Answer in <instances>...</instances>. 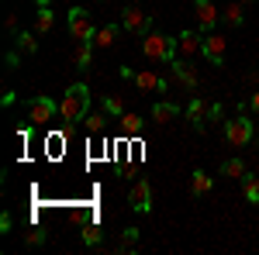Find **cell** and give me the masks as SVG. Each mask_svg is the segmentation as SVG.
I'll use <instances>...</instances> for the list:
<instances>
[{"mask_svg": "<svg viewBox=\"0 0 259 255\" xmlns=\"http://www.w3.org/2000/svg\"><path fill=\"white\" fill-rule=\"evenodd\" d=\"M100 4H107V0H100Z\"/></svg>", "mask_w": 259, "mask_h": 255, "instance_id": "cell-36", "label": "cell"}, {"mask_svg": "<svg viewBox=\"0 0 259 255\" xmlns=\"http://www.w3.org/2000/svg\"><path fill=\"white\" fill-rule=\"evenodd\" d=\"M52 24H56L52 4H38V14H35V31H38V35H45V31H52Z\"/></svg>", "mask_w": 259, "mask_h": 255, "instance_id": "cell-17", "label": "cell"}, {"mask_svg": "<svg viewBox=\"0 0 259 255\" xmlns=\"http://www.w3.org/2000/svg\"><path fill=\"white\" fill-rule=\"evenodd\" d=\"M225 48H228V38L218 35V31H207L204 35V59L211 62V66H225Z\"/></svg>", "mask_w": 259, "mask_h": 255, "instance_id": "cell-8", "label": "cell"}, {"mask_svg": "<svg viewBox=\"0 0 259 255\" xmlns=\"http://www.w3.org/2000/svg\"><path fill=\"white\" fill-rule=\"evenodd\" d=\"M35 35H38V31H21V35H14V38H18V48L24 52V56H35V52H38Z\"/></svg>", "mask_w": 259, "mask_h": 255, "instance_id": "cell-22", "label": "cell"}, {"mask_svg": "<svg viewBox=\"0 0 259 255\" xmlns=\"http://www.w3.org/2000/svg\"><path fill=\"white\" fill-rule=\"evenodd\" d=\"M100 238H104V231H100L97 224H90V228H83V241L94 248V245H100Z\"/></svg>", "mask_w": 259, "mask_h": 255, "instance_id": "cell-28", "label": "cell"}, {"mask_svg": "<svg viewBox=\"0 0 259 255\" xmlns=\"http://www.w3.org/2000/svg\"><path fill=\"white\" fill-rule=\"evenodd\" d=\"M90 56H94V41H76V69H90Z\"/></svg>", "mask_w": 259, "mask_h": 255, "instance_id": "cell-21", "label": "cell"}, {"mask_svg": "<svg viewBox=\"0 0 259 255\" xmlns=\"http://www.w3.org/2000/svg\"><path fill=\"white\" fill-rule=\"evenodd\" d=\"M118 76H121V79H135V73H132L128 66H121V69H118Z\"/></svg>", "mask_w": 259, "mask_h": 255, "instance_id": "cell-31", "label": "cell"}, {"mask_svg": "<svg viewBox=\"0 0 259 255\" xmlns=\"http://www.w3.org/2000/svg\"><path fill=\"white\" fill-rule=\"evenodd\" d=\"M128 4H139V0H128Z\"/></svg>", "mask_w": 259, "mask_h": 255, "instance_id": "cell-35", "label": "cell"}, {"mask_svg": "<svg viewBox=\"0 0 259 255\" xmlns=\"http://www.w3.org/2000/svg\"><path fill=\"white\" fill-rule=\"evenodd\" d=\"M177 52L180 56H200L204 52V31H180L177 35Z\"/></svg>", "mask_w": 259, "mask_h": 255, "instance_id": "cell-9", "label": "cell"}, {"mask_svg": "<svg viewBox=\"0 0 259 255\" xmlns=\"http://www.w3.org/2000/svg\"><path fill=\"white\" fill-rule=\"evenodd\" d=\"M252 135H256V131H252V121L245 118L242 111H239V118L225 121V141H228L232 148H242V145H249V141H252Z\"/></svg>", "mask_w": 259, "mask_h": 255, "instance_id": "cell-4", "label": "cell"}, {"mask_svg": "<svg viewBox=\"0 0 259 255\" xmlns=\"http://www.w3.org/2000/svg\"><path fill=\"white\" fill-rule=\"evenodd\" d=\"M128 203H132L135 214H149V211H152V186H149V179H135V183H132Z\"/></svg>", "mask_w": 259, "mask_h": 255, "instance_id": "cell-7", "label": "cell"}, {"mask_svg": "<svg viewBox=\"0 0 259 255\" xmlns=\"http://www.w3.org/2000/svg\"><path fill=\"white\" fill-rule=\"evenodd\" d=\"M187 121L194 124V131H204V124H207V100H204V97L190 100V107H187Z\"/></svg>", "mask_w": 259, "mask_h": 255, "instance_id": "cell-13", "label": "cell"}, {"mask_svg": "<svg viewBox=\"0 0 259 255\" xmlns=\"http://www.w3.org/2000/svg\"><path fill=\"white\" fill-rule=\"evenodd\" d=\"M225 21H228L232 28H242V21H245V14H242V4H239V0L225 7Z\"/></svg>", "mask_w": 259, "mask_h": 255, "instance_id": "cell-23", "label": "cell"}, {"mask_svg": "<svg viewBox=\"0 0 259 255\" xmlns=\"http://www.w3.org/2000/svg\"><path fill=\"white\" fill-rule=\"evenodd\" d=\"M173 118H180L177 104H169V100H156V104H152V121H156V124H169Z\"/></svg>", "mask_w": 259, "mask_h": 255, "instance_id": "cell-16", "label": "cell"}, {"mask_svg": "<svg viewBox=\"0 0 259 255\" xmlns=\"http://www.w3.org/2000/svg\"><path fill=\"white\" fill-rule=\"evenodd\" d=\"M35 4H52V0H35Z\"/></svg>", "mask_w": 259, "mask_h": 255, "instance_id": "cell-33", "label": "cell"}, {"mask_svg": "<svg viewBox=\"0 0 259 255\" xmlns=\"http://www.w3.org/2000/svg\"><path fill=\"white\" fill-rule=\"evenodd\" d=\"M139 245V228H124L121 231V252H132Z\"/></svg>", "mask_w": 259, "mask_h": 255, "instance_id": "cell-25", "label": "cell"}, {"mask_svg": "<svg viewBox=\"0 0 259 255\" xmlns=\"http://www.w3.org/2000/svg\"><path fill=\"white\" fill-rule=\"evenodd\" d=\"M121 28L132 31V35H145V31H152V14L142 11L139 4H124V11H121Z\"/></svg>", "mask_w": 259, "mask_h": 255, "instance_id": "cell-5", "label": "cell"}, {"mask_svg": "<svg viewBox=\"0 0 259 255\" xmlns=\"http://www.w3.org/2000/svg\"><path fill=\"white\" fill-rule=\"evenodd\" d=\"M24 111H28V121H31L35 128H41V124H49V121L59 114V104L52 97H31L24 104Z\"/></svg>", "mask_w": 259, "mask_h": 255, "instance_id": "cell-6", "label": "cell"}, {"mask_svg": "<svg viewBox=\"0 0 259 255\" xmlns=\"http://www.w3.org/2000/svg\"><path fill=\"white\" fill-rule=\"evenodd\" d=\"M118 121H121V131H124V135H132V138L145 131V121H142L139 114H132V111H124V114H121Z\"/></svg>", "mask_w": 259, "mask_h": 255, "instance_id": "cell-18", "label": "cell"}, {"mask_svg": "<svg viewBox=\"0 0 259 255\" xmlns=\"http://www.w3.org/2000/svg\"><path fill=\"white\" fill-rule=\"evenodd\" d=\"M66 28H69V35H73L76 41H94V31H97L87 7H69V14H66Z\"/></svg>", "mask_w": 259, "mask_h": 255, "instance_id": "cell-3", "label": "cell"}, {"mask_svg": "<svg viewBox=\"0 0 259 255\" xmlns=\"http://www.w3.org/2000/svg\"><path fill=\"white\" fill-rule=\"evenodd\" d=\"M245 173H249V169H245L242 159H228V162L221 166V176H228V179H245Z\"/></svg>", "mask_w": 259, "mask_h": 255, "instance_id": "cell-20", "label": "cell"}, {"mask_svg": "<svg viewBox=\"0 0 259 255\" xmlns=\"http://www.w3.org/2000/svg\"><path fill=\"white\" fill-rule=\"evenodd\" d=\"M221 111H225L221 104H207V121H218V118H221Z\"/></svg>", "mask_w": 259, "mask_h": 255, "instance_id": "cell-29", "label": "cell"}, {"mask_svg": "<svg viewBox=\"0 0 259 255\" xmlns=\"http://www.w3.org/2000/svg\"><path fill=\"white\" fill-rule=\"evenodd\" d=\"M142 52L152 62H173L177 59V38L162 35V31H145L142 35Z\"/></svg>", "mask_w": 259, "mask_h": 255, "instance_id": "cell-2", "label": "cell"}, {"mask_svg": "<svg viewBox=\"0 0 259 255\" xmlns=\"http://www.w3.org/2000/svg\"><path fill=\"white\" fill-rule=\"evenodd\" d=\"M132 83H135V90H139V93H162V90H166V79H159L152 69L135 73V79H132Z\"/></svg>", "mask_w": 259, "mask_h": 255, "instance_id": "cell-10", "label": "cell"}, {"mask_svg": "<svg viewBox=\"0 0 259 255\" xmlns=\"http://www.w3.org/2000/svg\"><path fill=\"white\" fill-rule=\"evenodd\" d=\"M211 190H214V176L204 173V169H194V173H190V193L194 196H207Z\"/></svg>", "mask_w": 259, "mask_h": 255, "instance_id": "cell-14", "label": "cell"}, {"mask_svg": "<svg viewBox=\"0 0 259 255\" xmlns=\"http://www.w3.org/2000/svg\"><path fill=\"white\" fill-rule=\"evenodd\" d=\"M107 118H111L107 111H97V114H87L83 124H87V131H90V135H100V131L107 128Z\"/></svg>", "mask_w": 259, "mask_h": 255, "instance_id": "cell-19", "label": "cell"}, {"mask_svg": "<svg viewBox=\"0 0 259 255\" xmlns=\"http://www.w3.org/2000/svg\"><path fill=\"white\" fill-rule=\"evenodd\" d=\"M169 73H173V79H177V83H183L187 90H197V73H194L190 66H183L180 59L169 62Z\"/></svg>", "mask_w": 259, "mask_h": 255, "instance_id": "cell-15", "label": "cell"}, {"mask_svg": "<svg viewBox=\"0 0 259 255\" xmlns=\"http://www.w3.org/2000/svg\"><path fill=\"white\" fill-rule=\"evenodd\" d=\"M249 107H252V111H256V114H259V90H256V93H252V97H249Z\"/></svg>", "mask_w": 259, "mask_h": 255, "instance_id": "cell-32", "label": "cell"}, {"mask_svg": "<svg viewBox=\"0 0 259 255\" xmlns=\"http://www.w3.org/2000/svg\"><path fill=\"white\" fill-rule=\"evenodd\" d=\"M242 4H256V0H242Z\"/></svg>", "mask_w": 259, "mask_h": 255, "instance_id": "cell-34", "label": "cell"}, {"mask_svg": "<svg viewBox=\"0 0 259 255\" xmlns=\"http://www.w3.org/2000/svg\"><path fill=\"white\" fill-rule=\"evenodd\" d=\"M118 31H124L121 21H118V24H104V28H97V31H94V48H100V52H104V48H114Z\"/></svg>", "mask_w": 259, "mask_h": 255, "instance_id": "cell-12", "label": "cell"}, {"mask_svg": "<svg viewBox=\"0 0 259 255\" xmlns=\"http://www.w3.org/2000/svg\"><path fill=\"white\" fill-rule=\"evenodd\" d=\"M87 111H90V90H87V83H73L59 100V118L66 124H76L87 118Z\"/></svg>", "mask_w": 259, "mask_h": 255, "instance_id": "cell-1", "label": "cell"}, {"mask_svg": "<svg viewBox=\"0 0 259 255\" xmlns=\"http://www.w3.org/2000/svg\"><path fill=\"white\" fill-rule=\"evenodd\" d=\"M104 111H107L111 118H121V114H124V100L121 97H107L104 100Z\"/></svg>", "mask_w": 259, "mask_h": 255, "instance_id": "cell-26", "label": "cell"}, {"mask_svg": "<svg viewBox=\"0 0 259 255\" xmlns=\"http://www.w3.org/2000/svg\"><path fill=\"white\" fill-rule=\"evenodd\" d=\"M242 186H245V200H249V203H259V179L245 173V179H242Z\"/></svg>", "mask_w": 259, "mask_h": 255, "instance_id": "cell-24", "label": "cell"}, {"mask_svg": "<svg viewBox=\"0 0 259 255\" xmlns=\"http://www.w3.org/2000/svg\"><path fill=\"white\" fill-rule=\"evenodd\" d=\"M41 241H45V231H41V228H28V231H24V245H31V248H38Z\"/></svg>", "mask_w": 259, "mask_h": 255, "instance_id": "cell-27", "label": "cell"}, {"mask_svg": "<svg viewBox=\"0 0 259 255\" xmlns=\"http://www.w3.org/2000/svg\"><path fill=\"white\" fill-rule=\"evenodd\" d=\"M194 11H197L200 31H204V35L214 31V24H218V11H214V4H211V0H194Z\"/></svg>", "mask_w": 259, "mask_h": 255, "instance_id": "cell-11", "label": "cell"}, {"mask_svg": "<svg viewBox=\"0 0 259 255\" xmlns=\"http://www.w3.org/2000/svg\"><path fill=\"white\" fill-rule=\"evenodd\" d=\"M11 224H14L11 214H0V235H7V231H11Z\"/></svg>", "mask_w": 259, "mask_h": 255, "instance_id": "cell-30", "label": "cell"}]
</instances>
